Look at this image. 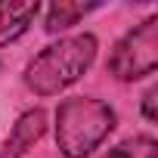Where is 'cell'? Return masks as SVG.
<instances>
[{
    "mask_svg": "<svg viewBox=\"0 0 158 158\" xmlns=\"http://www.w3.org/2000/svg\"><path fill=\"white\" fill-rule=\"evenodd\" d=\"M96 56H99V37L93 31L62 34L59 40L47 44L44 50H37L28 59V65L22 71V81L40 99L59 96L62 90L74 87L93 68Z\"/></svg>",
    "mask_w": 158,
    "mask_h": 158,
    "instance_id": "6da1fadb",
    "label": "cell"
},
{
    "mask_svg": "<svg viewBox=\"0 0 158 158\" xmlns=\"http://www.w3.org/2000/svg\"><path fill=\"white\" fill-rule=\"evenodd\" d=\"M40 3H6L0 0V50L22 40L40 16Z\"/></svg>",
    "mask_w": 158,
    "mask_h": 158,
    "instance_id": "5b68a950",
    "label": "cell"
},
{
    "mask_svg": "<svg viewBox=\"0 0 158 158\" xmlns=\"http://www.w3.org/2000/svg\"><path fill=\"white\" fill-rule=\"evenodd\" d=\"M44 133H47V112L40 106L25 109L13 121L10 133L3 136V143H0V158H25L44 139Z\"/></svg>",
    "mask_w": 158,
    "mask_h": 158,
    "instance_id": "277c9868",
    "label": "cell"
},
{
    "mask_svg": "<svg viewBox=\"0 0 158 158\" xmlns=\"http://www.w3.org/2000/svg\"><path fill=\"white\" fill-rule=\"evenodd\" d=\"M99 158H158V139L152 133H133L109 146Z\"/></svg>",
    "mask_w": 158,
    "mask_h": 158,
    "instance_id": "52a82bcc",
    "label": "cell"
},
{
    "mask_svg": "<svg viewBox=\"0 0 158 158\" xmlns=\"http://www.w3.org/2000/svg\"><path fill=\"white\" fill-rule=\"evenodd\" d=\"M155 102H158V87L152 84V87L143 93V99H139V115H143V121H146V124H155V121H158Z\"/></svg>",
    "mask_w": 158,
    "mask_h": 158,
    "instance_id": "ba28073f",
    "label": "cell"
},
{
    "mask_svg": "<svg viewBox=\"0 0 158 158\" xmlns=\"http://www.w3.org/2000/svg\"><path fill=\"white\" fill-rule=\"evenodd\" d=\"M102 3H71V0H59V3L44 6V31L47 34H65L68 28L81 25L87 16L99 13Z\"/></svg>",
    "mask_w": 158,
    "mask_h": 158,
    "instance_id": "8992f818",
    "label": "cell"
},
{
    "mask_svg": "<svg viewBox=\"0 0 158 158\" xmlns=\"http://www.w3.org/2000/svg\"><path fill=\"white\" fill-rule=\"evenodd\" d=\"M53 136L62 158H90L118 127V112L99 96H68L56 106Z\"/></svg>",
    "mask_w": 158,
    "mask_h": 158,
    "instance_id": "7a4b0ae2",
    "label": "cell"
},
{
    "mask_svg": "<svg viewBox=\"0 0 158 158\" xmlns=\"http://www.w3.org/2000/svg\"><path fill=\"white\" fill-rule=\"evenodd\" d=\"M158 68V13H149L143 22L127 28L109 50L106 71L121 84L152 77Z\"/></svg>",
    "mask_w": 158,
    "mask_h": 158,
    "instance_id": "3957f363",
    "label": "cell"
}]
</instances>
